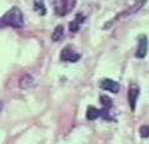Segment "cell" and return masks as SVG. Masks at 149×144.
Wrapping results in <instances>:
<instances>
[{"instance_id": "6da1fadb", "label": "cell", "mask_w": 149, "mask_h": 144, "mask_svg": "<svg viewBox=\"0 0 149 144\" xmlns=\"http://www.w3.org/2000/svg\"><path fill=\"white\" fill-rule=\"evenodd\" d=\"M24 15L21 10L16 6L6 11L0 19V26H11L14 29H21L24 26Z\"/></svg>"}, {"instance_id": "7a4b0ae2", "label": "cell", "mask_w": 149, "mask_h": 144, "mask_svg": "<svg viewBox=\"0 0 149 144\" xmlns=\"http://www.w3.org/2000/svg\"><path fill=\"white\" fill-rule=\"evenodd\" d=\"M77 0H54V10L57 16H65L76 6Z\"/></svg>"}, {"instance_id": "3957f363", "label": "cell", "mask_w": 149, "mask_h": 144, "mask_svg": "<svg viewBox=\"0 0 149 144\" xmlns=\"http://www.w3.org/2000/svg\"><path fill=\"white\" fill-rule=\"evenodd\" d=\"M148 52V38L146 35H141L138 38V46L136 51V57L137 58H144Z\"/></svg>"}, {"instance_id": "277c9868", "label": "cell", "mask_w": 149, "mask_h": 144, "mask_svg": "<svg viewBox=\"0 0 149 144\" xmlns=\"http://www.w3.org/2000/svg\"><path fill=\"white\" fill-rule=\"evenodd\" d=\"M80 58H81V55L74 52L70 47H65L61 51V55H60V60L62 62H77Z\"/></svg>"}, {"instance_id": "5b68a950", "label": "cell", "mask_w": 149, "mask_h": 144, "mask_svg": "<svg viewBox=\"0 0 149 144\" xmlns=\"http://www.w3.org/2000/svg\"><path fill=\"white\" fill-rule=\"evenodd\" d=\"M100 87L104 91H109L112 93H118L120 90V86L118 82H116L113 80H109V78H104L100 82Z\"/></svg>"}, {"instance_id": "8992f818", "label": "cell", "mask_w": 149, "mask_h": 144, "mask_svg": "<svg viewBox=\"0 0 149 144\" xmlns=\"http://www.w3.org/2000/svg\"><path fill=\"white\" fill-rule=\"evenodd\" d=\"M138 96H139V87H137L136 85H132L128 90V104H129L132 112L136 111V104H137Z\"/></svg>"}, {"instance_id": "52a82bcc", "label": "cell", "mask_w": 149, "mask_h": 144, "mask_svg": "<svg viewBox=\"0 0 149 144\" xmlns=\"http://www.w3.org/2000/svg\"><path fill=\"white\" fill-rule=\"evenodd\" d=\"M146 3H147V0H136V1H134V4L128 9V10H125V11H123L122 14H119V15L117 16V19H119V17L128 16V15H132V14H136L137 11H139L144 5H146Z\"/></svg>"}, {"instance_id": "ba28073f", "label": "cell", "mask_w": 149, "mask_h": 144, "mask_svg": "<svg viewBox=\"0 0 149 144\" xmlns=\"http://www.w3.org/2000/svg\"><path fill=\"white\" fill-rule=\"evenodd\" d=\"M35 85V80L30 73H24L20 78H19V87L22 88V90H26V88H30Z\"/></svg>"}, {"instance_id": "9c48e42d", "label": "cell", "mask_w": 149, "mask_h": 144, "mask_svg": "<svg viewBox=\"0 0 149 144\" xmlns=\"http://www.w3.org/2000/svg\"><path fill=\"white\" fill-rule=\"evenodd\" d=\"M85 21V16L81 15V14H78V15H76V19H74L73 21L70 22V25H68V29L70 31H72V32H77L78 30H80V26L81 24Z\"/></svg>"}, {"instance_id": "30bf717a", "label": "cell", "mask_w": 149, "mask_h": 144, "mask_svg": "<svg viewBox=\"0 0 149 144\" xmlns=\"http://www.w3.org/2000/svg\"><path fill=\"white\" fill-rule=\"evenodd\" d=\"M101 117V112H100V109H97L96 107H93V106H90L87 108V112H86V118L88 120H96L97 118H100Z\"/></svg>"}, {"instance_id": "8fae6325", "label": "cell", "mask_w": 149, "mask_h": 144, "mask_svg": "<svg viewBox=\"0 0 149 144\" xmlns=\"http://www.w3.org/2000/svg\"><path fill=\"white\" fill-rule=\"evenodd\" d=\"M63 35H65L63 34V26L62 25H57L55 27L52 35H51V39H52V41H55V42H57V41L62 40Z\"/></svg>"}, {"instance_id": "7c38bea8", "label": "cell", "mask_w": 149, "mask_h": 144, "mask_svg": "<svg viewBox=\"0 0 149 144\" xmlns=\"http://www.w3.org/2000/svg\"><path fill=\"white\" fill-rule=\"evenodd\" d=\"M34 10L39 13L40 15H45L46 14V6L44 0H34Z\"/></svg>"}, {"instance_id": "4fadbf2b", "label": "cell", "mask_w": 149, "mask_h": 144, "mask_svg": "<svg viewBox=\"0 0 149 144\" xmlns=\"http://www.w3.org/2000/svg\"><path fill=\"white\" fill-rule=\"evenodd\" d=\"M100 101H101V103L102 106H103V108L104 109H111L112 108V106H113V103H112V99L109 98L108 96H101L100 97Z\"/></svg>"}, {"instance_id": "5bb4252c", "label": "cell", "mask_w": 149, "mask_h": 144, "mask_svg": "<svg viewBox=\"0 0 149 144\" xmlns=\"http://www.w3.org/2000/svg\"><path fill=\"white\" fill-rule=\"evenodd\" d=\"M139 134L142 138H148L149 137V125H142L139 128Z\"/></svg>"}, {"instance_id": "9a60e30c", "label": "cell", "mask_w": 149, "mask_h": 144, "mask_svg": "<svg viewBox=\"0 0 149 144\" xmlns=\"http://www.w3.org/2000/svg\"><path fill=\"white\" fill-rule=\"evenodd\" d=\"M3 108H4V103H3V101L0 99V112L3 111Z\"/></svg>"}]
</instances>
